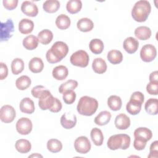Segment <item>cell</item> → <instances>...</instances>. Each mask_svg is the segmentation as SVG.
Returning <instances> with one entry per match:
<instances>
[{
	"instance_id": "6da1fadb",
	"label": "cell",
	"mask_w": 158,
	"mask_h": 158,
	"mask_svg": "<svg viewBox=\"0 0 158 158\" xmlns=\"http://www.w3.org/2000/svg\"><path fill=\"white\" fill-rule=\"evenodd\" d=\"M98 108V102L96 99L84 96L80 98L77 104V110L80 115L91 116L96 112Z\"/></svg>"
},
{
	"instance_id": "7a4b0ae2",
	"label": "cell",
	"mask_w": 158,
	"mask_h": 158,
	"mask_svg": "<svg viewBox=\"0 0 158 158\" xmlns=\"http://www.w3.org/2000/svg\"><path fill=\"white\" fill-rule=\"evenodd\" d=\"M151 6L149 1L140 0L137 1L131 10L133 19L138 22H145L151 12Z\"/></svg>"
},
{
	"instance_id": "3957f363",
	"label": "cell",
	"mask_w": 158,
	"mask_h": 158,
	"mask_svg": "<svg viewBox=\"0 0 158 158\" xmlns=\"http://www.w3.org/2000/svg\"><path fill=\"white\" fill-rule=\"evenodd\" d=\"M131 139L127 134H117L110 136L107 142V146L110 150L121 149H127L130 145Z\"/></svg>"
},
{
	"instance_id": "277c9868",
	"label": "cell",
	"mask_w": 158,
	"mask_h": 158,
	"mask_svg": "<svg viewBox=\"0 0 158 158\" xmlns=\"http://www.w3.org/2000/svg\"><path fill=\"white\" fill-rule=\"evenodd\" d=\"M70 61L73 65L83 68L88 66L89 61V57L85 51L79 50L72 54L70 58Z\"/></svg>"
},
{
	"instance_id": "5b68a950",
	"label": "cell",
	"mask_w": 158,
	"mask_h": 158,
	"mask_svg": "<svg viewBox=\"0 0 158 158\" xmlns=\"http://www.w3.org/2000/svg\"><path fill=\"white\" fill-rule=\"evenodd\" d=\"M55 101V98L48 89H44L39 97L38 106L43 110H50Z\"/></svg>"
},
{
	"instance_id": "8992f818",
	"label": "cell",
	"mask_w": 158,
	"mask_h": 158,
	"mask_svg": "<svg viewBox=\"0 0 158 158\" xmlns=\"http://www.w3.org/2000/svg\"><path fill=\"white\" fill-rule=\"evenodd\" d=\"M49 49L54 57L59 61L64 59L69 52L67 44L63 41H56Z\"/></svg>"
},
{
	"instance_id": "52a82bcc",
	"label": "cell",
	"mask_w": 158,
	"mask_h": 158,
	"mask_svg": "<svg viewBox=\"0 0 158 158\" xmlns=\"http://www.w3.org/2000/svg\"><path fill=\"white\" fill-rule=\"evenodd\" d=\"M157 56V50L154 46L148 44L143 46L140 51V57L145 62L152 61Z\"/></svg>"
},
{
	"instance_id": "ba28073f",
	"label": "cell",
	"mask_w": 158,
	"mask_h": 158,
	"mask_svg": "<svg viewBox=\"0 0 158 158\" xmlns=\"http://www.w3.org/2000/svg\"><path fill=\"white\" fill-rule=\"evenodd\" d=\"M14 26L13 21L9 19L3 23L1 22V41H7L12 36L14 31Z\"/></svg>"
},
{
	"instance_id": "9c48e42d",
	"label": "cell",
	"mask_w": 158,
	"mask_h": 158,
	"mask_svg": "<svg viewBox=\"0 0 158 158\" xmlns=\"http://www.w3.org/2000/svg\"><path fill=\"white\" fill-rule=\"evenodd\" d=\"M91 143L86 136H81L78 137L74 142L75 151L80 154H86L91 149Z\"/></svg>"
},
{
	"instance_id": "30bf717a",
	"label": "cell",
	"mask_w": 158,
	"mask_h": 158,
	"mask_svg": "<svg viewBox=\"0 0 158 158\" xmlns=\"http://www.w3.org/2000/svg\"><path fill=\"white\" fill-rule=\"evenodd\" d=\"M16 117L15 109L10 105H4L1 107L0 110V119L6 123H10L14 121Z\"/></svg>"
},
{
	"instance_id": "8fae6325",
	"label": "cell",
	"mask_w": 158,
	"mask_h": 158,
	"mask_svg": "<svg viewBox=\"0 0 158 158\" xmlns=\"http://www.w3.org/2000/svg\"><path fill=\"white\" fill-rule=\"evenodd\" d=\"M15 127L19 133L22 135H27L31 131L33 124L30 118L22 117L17 120Z\"/></svg>"
},
{
	"instance_id": "7c38bea8",
	"label": "cell",
	"mask_w": 158,
	"mask_h": 158,
	"mask_svg": "<svg viewBox=\"0 0 158 158\" xmlns=\"http://www.w3.org/2000/svg\"><path fill=\"white\" fill-rule=\"evenodd\" d=\"M22 12L26 15L34 17L38 14V9L37 6L32 1H25L21 6Z\"/></svg>"
},
{
	"instance_id": "4fadbf2b",
	"label": "cell",
	"mask_w": 158,
	"mask_h": 158,
	"mask_svg": "<svg viewBox=\"0 0 158 158\" xmlns=\"http://www.w3.org/2000/svg\"><path fill=\"white\" fill-rule=\"evenodd\" d=\"M114 123L117 129L126 130L130 125V119L126 114L121 113L116 116Z\"/></svg>"
},
{
	"instance_id": "5bb4252c",
	"label": "cell",
	"mask_w": 158,
	"mask_h": 158,
	"mask_svg": "<svg viewBox=\"0 0 158 158\" xmlns=\"http://www.w3.org/2000/svg\"><path fill=\"white\" fill-rule=\"evenodd\" d=\"M123 49L129 54L135 53L138 49L139 42L133 37L127 38L123 43Z\"/></svg>"
},
{
	"instance_id": "9a60e30c",
	"label": "cell",
	"mask_w": 158,
	"mask_h": 158,
	"mask_svg": "<svg viewBox=\"0 0 158 158\" xmlns=\"http://www.w3.org/2000/svg\"><path fill=\"white\" fill-rule=\"evenodd\" d=\"M19 107L22 112L27 114L33 113L35 109L34 102L30 98H25L22 99L20 102Z\"/></svg>"
},
{
	"instance_id": "2e32d148",
	"label": "cell",
	"mask_w": 158,
	"mask_h": 158,
	"mask_svg": "<svg viewBox=\"0 0 158 158\" xmlns=\"http://www.w3.org/2000/svg\"><path fill=\"white\" fill-rule=\"evenodd\" d=\"M28 68L34 73H40L44 69L43 61L40 57H33L28 63Z\"/></svg>"
},
{
	"instance_id": "e0dca14e",
	"label": "cell",
	"mask_w": 158,
	"mask_h": 158,
	"mask_svg": "<svg viewBox=\"0 0 158 158\" xmlns=\"http://www.w3.org/2000/svg\"><path fill=\"white\" fill-rule=\"evenodd\" d=\"M34 28V23L28 19H23L19 23V30L24 35L32 32Z\"/></svg>"
},
{
	"instance_id": "ac0fdd59",
	"label": "cell",
	"mask_w": 158,
	"mask_h": 158,
	"mask_svg": "<svg viewBox=\"0 0 158 158\" xmlns=\"http://www.w3.org/2000/svg\"><path fill=\"white\" fill-rule=\"evenodd\" d=\"M152 136L151 130L146 127H139L134 131V137L143 139L146 141H149Z\"/></svg>"
},
{
	"instance_id": "d6986e66",
	"label": "cell",
	"mask_w": 158,
	"mask_h": 158,
	"mask_svg": "<svg viewBox=\"0 0 158 158\" xmlns=\"http://www.w3.org/2000/svg\"><path fill=\"white\" fill-rule=\"evenodd\" d=\"M77 28L82 32H88L93 30L94 23L93 21L86 17L81 18L77 22Z\"/></svg>"
},
{
	"instance_id": "ffe728a7",
	"label": "cell",
	"mask_w": 158,
	"mask_h": 158,
	"mask_svg": "<svg viewBox=\"0 0 158 158\" xmlns=\"http://www.w3.org/2000/svg\"><path fill=\"white\" fill-rule=\"evenodd\" d=\"M69 74L68 69L64 65H58L56 67L52 72V77L57 80H65Z\"/></svg>"
},
{
	"instance_id": "44dd1931",
	"label": "cell",
	"mask_w": 158,
	"mask_h": 158,
	"mask_svg": "<svg viewBox=\"0 0 158 158\" xmlns=\"http://www.w3.org/2000/svg\"><path fill=\"white\" fill-rule=\"evenodd\" d=\"M135 36L140 40H148L151 36V30L146 26H140L135 30Z\"/></svg>"
},
{
	"instance_id": "7402d4cb",
	"label": "cell",
	"mask_w": 158,
	"mask_h": 158,
	"mask_svg": "<svg viewBox=\"0 0 158 158\" xmlns=\"http://www.w3.org/2000/svg\"><path fill=\"white\" fill-rule=\"evenodd\" d=\"M92 69L95 73L98 74H102L107 70L106 62L102 58H96L93 61Z\"/></svg>"
},
{
	"instance_id": "603a6c76",
	"label": "cell",
	"mask_w": 158,
	"mask_h": 158,
	"mask_svg": "<svg viewBox=\"0 0 158 158\" xmlns=\"http://www.w3.org/2000/svg\"><path fill=\"white\" fill-rule=\"evenodd\" d=\"M144 109L146 112L152 115L158 113V100L156 98H150L145 103Z\"/></svg>"
},
{
	"instance_id": "cb8c5ba5",
	"label": "cell",
	"mask_w": 158,
	"mask_h": 158,
	"mask_svg": "<svg viewBox=\"0 0 158 158\" xmlns=\"http://www.w3.org/2000/svg\"><path fill=\"white\" fill-rule=\"evenodd\" d=\"M16 150L20 153L26 154L30 152L31 148V144L30 142L25 139H18L15 144Z\"/></svg>"
},
{
	"instance_id": "d4e9b609",
	"label": "cell",
	"mask_w": 158,
	"mask_h": 158,
	"mask_svg": "<svg viewBox=\"0 0 158 158\" xmlns=\"http://www.w3.org/2000/svg\"><path fill=\"white\" fill-rule=\"evenodd\" d=\"M38 40L36 36L30 35L23 40V46L27 50H33L38 46Z\"/></svg>"
},
{
	"instance_id": "484cf974",
	"label": "cell",
	"mask_w": 158,
	"mask_h": 158,
	"mask_svg": "<svg viewBox=\"0 0 158 158\" xmlns=\"http://www.w3.org/2000/svg\"><path fill=\"white\" fill-rule=\"evenodd\" d=\"M37 38L40 43L46 45L52 41L53 39V33L51 30L44 29L38 33Z\"/></svg>"
},
{
	"instance_id": "4316f807",
	"label": "cell",
	"mask_w": 158,
	"mask_h": 158,
	"mask_svg": "<svg viewBox=\"0 0 158 158\" xmlns=\"http://www.w3.org/2000/svg\"><path fill=\"white\" fill-rule=\"evenodd\" d=\"M111 117V114L109 111H102L94 118V123L98 125L104 126L110 122Z\"/></svg>"
},
{
	"instance_id": "83f0119b",
	"label": "cell",
	"mask_w": 158,
	"mask_h": 158,
	"mask_svg": "<svg viewBox=\"0 0 158 158\" xmlns=\"http://www.w3.org/2000/svg\"><path fill=\"white\" fill-rule=\"evenodd\" d=\"M90 136L93 143L98 146H101L104 141V135L102 131L98 128H94L91 130Z\"/></svg>"
},
{
	"instance_id": "f1b7e54d",
	"label": "cell",
	"mask_w": 158,
	"mask_h": 158,
	"mask_svg": "<svg viewBox=\"0 0 158 158\" xmlns=\"http://www.w3.org/2000/svg\"><path fill=\"white\" fill-rule=\"evenodd\" d=\"M89 48L90 51L94 54H101L104 49V46L102 40L100 39L95 38L89 42Z\"/></svg>"
},
{
	"instance_id": "f546056e",
	"label": "cell",
	"mask_w": 158,
	"mask_h": 158,
	"mask_svg": "<svg viewBox=\"0 0 158 158\" xmlns=\"http://www.w3.org/2000/svg\"><path fill=\"white\" fill-rule=\"evenodd\" d=\"M107 58L110 63L114 65L118 64L123 60V54L120 51L113 49L107 53Z\"/></svg>"
},
{
	"instance_id": "4dcf8cb0",
	"label": "cell",
	"mask_w": 158,
	"mask_h": 158,
	"mask_svg": "<svg viewBox=\"0 0 158 158\" xmlns=\"http://www.w3.org/2000/svg\"><path fill=\"white\" fill-rule=\"evenodd\" d=\"M60 7V2L57 0H47L43 5L44 10L48 13H54L57 12Z\"/></svg>"
},
{
	"instance_id": "1f68e13d",
	"label": "cell",
	"mask_w": 158,
	"mask_h": 158,
	"mask_svg": "<svg viewBox=\"0 0 158 158\" xmlns=\"http://www.w3.org/2000/svg\"><path fill=\"white\" fill-rule=\"evenodd\" d=\"M107 105L110 109L114 111H117L121 109L122 101L120 97L116 95H112L107 99Z\"/></svg>"
},
{
	"instance_id": "d6a6232c",
	"label": "cell",
	"mask_w": 158,
	"mask_h": 158,
	"mask_svg": "<svg viewBox=\"0 0 158 158\" xmlns=\"http://www.w3.org/2000/svg\"><path fill=\"white\" fill-rule=\"evenodd\" d=\"M70 18L65 14L59 15L56 19V25L60 30L67 29L70 27Z\"/></svg>"
},
{
	"instance_id": "836d02e7",
	"label": "cell",
	"mask_w": 158,
	"mask_h": 158,
	"mask_svg": "<svg viewBox=\"0 0 158 158\" xmlns=\"http://www.w3.org/2000/svg\"><path fill=\"white\" fill-rule=\"evenodd\" d=\"M82 8V2L80 0H70L66 5L67 10L72 14H76L80 11Z\"/></svg>"
},
{
	"instance_id": "e575fe53",
	"label": "cell",
	"mask_w": 158,
	"mask_h": 158,
	"mask_svg": "<svg viewBox=\"0 0 158 158\" xmlns=\"http://www.w3.org/2000/svg\"><path fill=\"white\" fill-rule=\"evenodd\" d=\"M31 79L27 75H22L15 81V86L20 90H25L31 85Z\"/></svg>"
},
{
	"instance_id": "d590c367",
	"label": "cell",
	"mask_w": 158,
	"mask_h": 158,
	"mask_svg": "<svg viewBox=\"0 0 158 158\" xmlns=\"http://www.w3.org/2000/svg\"><path fill=\"white\" fill-rule=\"evenodd\" d=\"M77 123V117L73 115L72 118H68L65 114H64L60 117V124L65 129H71L73 128Z\"/></svg>"
},
{
	"instance_id": "8d00e7d4",
	"label": "cell",
	"mask_w": 158,
	"mask_h": 158,
	"mask_svg": "<svg viewBox=\"0 0 158 158\" xmlns=\"http://www.w3.org/2000/svg\"><path fill=\"white\" fill-rule=\"evenodd\" d=\"M24 69V62L20 58H15L11 63V70L14 75H19Z\"/></svg>"
},
{
	"instance_id": "74e56055",
	"label": "cell",
	"mask_w": 158,
	"mask_h": 158,
	"mask_svg": "<svg viewBox=\"0 0 158 158\" xmlns=\"http://www.w3.org/2000/svg\"><path fill=\"white\" fill-rule=\"evenodd\" d=\"M47 149L51 152L56 153L62 150V144L59 139H50L47 142Z\"/></svg>"
},
{
	"instance_id": "f35d334b",
	"label": "cell",
	"mask_w": 158,
	"mask_h": 158,
	"mask_svg": "<svg viewBox=\"0 0 158 158\" xmlns=\"http://www.w3.org/2000/svg\"><path fill=\"white\" fill-rule=\"evenodd\" d=\"M141 106H142V104L137 102L130 100L129 102H128L126 105V109H127V111L130 114L135 115L139 113L141 109Z\"/></svg>"
},
{
	"instance_id": "ab89813d",
	"label": "cell",
	"mask_w": 158,
	"mask_h": 158,
	"mask_svg": "<svg viewBox=\"0 0 158 158\" xmlns=\"http://www.w3.org/2000/svg\"><path fill=\"white\" fill-rule=\"evenodd\" d=\"M78 86V82L74 80H69L60 85L59 88V93L63 94L68 90H73Z\"/></svg>"
},
{
	"instance_id": "60d3db41",
	"label": "cell",
	"mask_w": 158,
	"mask_h": 158,
	"mask_svg": "<svg viewBox=\"0 0 158 158\" xmlns=\"http://www.w3.org/2000/svg\"><path fill=\"white\" fill-rule=\"evenodd\" d=\"M62 99L67 104H72L76 99V93L73 90H68L63 93Z\"/></svg>"
},
{
	"instance_id": "b9f144b4",
	"label": "cell",
	"mask_w": 158,
	"mask_h": 158,
	"mask_svg": "<svg viewBox=\"0 0 158 158\" xmlns=\"http://www.w3.org/2000/svg\"><path fill=\"white\" fill-rule=\"evenodd\" d=\"M146 91L151 95H157L158 83L149 82L146 86Z\"/></svg>"
},
{
	"instance_id": "7bdbcfd3",
	"label": "cell",
	"mask_w": 158,
	"mask_h": 158,
	"mask_svg": "<svg viewBox=\"0 0 158 158\" xmlns=\"http://www.w3.org/2000/svg\"><path fill=\"white\" fill-rule=\"evenodd\" d=\"M149 158H157L158 157V141L152 142L150 146V152L148 156Z\"/></svg>"
},
{
	"instance_id": "ee69618b",
	"label": "cell",
	"mask_w": 158,
	"mask_h": 158,
	"mask_svg": "<svg viewBox=\"0 0 158 158\" xmlns=\"http://www.w3.org/2000/svg\"><path fill=\"white\" fill-rule=\"evenodd\" d=\"M146 143H147V141L143 139L135 138V139L133 141V146L136 150L141 151L145 148L146 146Z\"/></svg>"
},
{
	"instance_id": "f6af8a7d",
	"label": "cell",
	"mask_w": 158,
	"mask_h": 158,
	"mask_svg": "<svg viewBox=\"0 0 158 158\" xmlns=\"http://www.w3.org/2000/svg\"><path fill=\"white\" fill-rule=\"evenodd\" d=\"M144 94L141 92L135 91L131 94L130 100L133 101L137 102L141 104H143V103L144 102Z\"/></svg>"
},
{
	"instance_id": "bcb514c9",
	"label": "cell",
	"mask_w": 158,
	"mask_h": 158,
	"mask_svg": "<svg viewBox=\"0 0 158 158\" xmlns=\"http://www.w3.org/2000/svg\"><path fill=\"white\" fill-rule=\"evenodd\" d=\"M18 2V0H3L2 4L6 9L11 10L17 7Z\"/></svg>"
},
{
	"instance_id": "7dc6e473",
	"label": "cell",
	"mask_w": 158,
	"mask_h": 158,
	"mask_svg": "<svg viewBox=\"0 0 158 158\" xmlns=\"http://www.w3.org/2000/svg\"><path fill=\"white\" fill-rule=\"evenodd\" d=\"M44 89H46L44 86L42 85H37L31 89V93L34 98H39L40 96Z\"/></svg>"
},
{
	"instance_id": "c3c4849f",
	"label": "cell",
	"mask_w": 158,
	"mask_h": 158,
	"mask_svg": "<svg viewBox=\"0 0 158 158\" xmlns=\"http://www.w3.org/2000/svg\"><path fill=\"white\" fill-rule=\"evenodd\" d=\"M8 75V69L6 64L0 63V79L1 80L5 79Z\"/></svg>"
},
{
	"instance_id": "681fc988",
	"label": "cell",
	"mask_w": 158,
	"mask_h": 158,
	"mask_svg": "<svg viewBox=\"0 0 158 158\" xmlns=\"http://www.w3.org/2000/svg\"><path fill=\"white\" fill-rule=\"evenodd\" d=\"M62 107V105L61 102L56 98H55V101L52 107V108L49 110L51 112H54V113H57L59 112L61 109Z\"/></svg>"
},
{
	"instance_id": "f907efd6",
	"label": "cell",
	"mask_w": 158,
	"mask_h": 158,
	"mask_svg": "<svg viewBox=\"0 0 158 158\" xmlns=\"http://www.w3.org/2000/svg\"><path fill=\"white\" fill-rule=\"evenodd\" d=\"M46 60L47 61L50 63V64H55V63H57L59 62H60L57 59H56L54 56L52 54V52H51L50 49H49L46 54Z\"/></svg>"
},
{
	"instance_id": "816d5d0a",
	"label": "cell",
	"mask_w": 158,
	"mask_h": 158,
	"mask_svg": "<svg viewBox=\"0 0 158 158\" xmlns=\"http://www.w3.org/2000/svg\"><path fill=\"white\" fill-rule=\"evenodd\" d=\"M149 81L150 82L158 83V72L157 70L154 71L149 75Z\"/></svg>"
},
{
	"instance_id": "f5cc1de1",
	"label": "cell",
	"mask_w": 158,
	"mask_h": 158,
	"mask_svg": "<svg viewBox=\"0 0 158 158\" xmlns=\"http://www.w3.org/2000/svg\"><path fill=\"white\" fill-rule=\"evenodd\" d=\"M43 157V156H41V154H39L38 153H36V154H31L30 156H28V157Z\"/></svg>"
}]
</instances>
